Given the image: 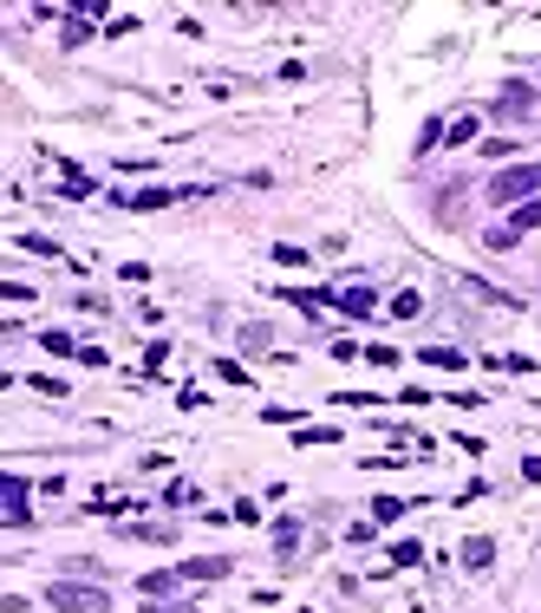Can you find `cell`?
I'll use <instances>...</instances> for the list:
<instances>
[{"label": "cell", "mask_w": 541, "mask_h": 613, "mask_svg": "<svg viewBox=\"0 0 541 613\" xmlns=\"http://www.w3.org/2000/svg\"><path fill=\"white\" fill-rule=\"evenodd\" d=\"M26 496H33V490H26V477H13V470H7V477H0V523H7V529H26V516H33V510H26Z\"/></svg>", "instance_id": "obj_3"}, {"label": "cell", "mask_w": 541, "mask_h": 613, "mask_svg": "<svg viewBox=\"0 0 541 613\" xmlns=\"http://www.w3.org/2000/svg\"><path fill=\"white\" fill-rule=\"evenodd\" d=\"M392 314H398V320H418V314H425V294H418V287L392 294Z\"/></svg>", "instance_id": "obj_8"}, {"label": "cell", "mask_w": 541, "mask_h": 613, "mask_svg": "<svg viewBox=\"0 0 541 613\" xmlns=\"http://www.w3.org/2000/svg\"><path fill=\"white\" fill-rule=\"evenodd\" d=\"M522 477H529V483H541V457H522Z\"/></svg>", "instance_id": "obj_22"}, {"label": "cell", "mask_w": 541, "mask_h": 613, "mask_svg": "<svg viewBox=\"0 0 541 613\" xmlns=\"http://www.w3.org/2000/svg\"><path fill=\"white\" fill-rule=\"evenodd\" d=\"M176 581H183V575H176V568H150V575H144V581H137V588H144V594H170V588H176Z\"/></svg>", "instance_id": "obj_10"}, {"label": "cell", "mask_w": 541, "mask_h": 613, "mask_svg": "<svg viewBox=\"0 0 541 613\" xmlns=\"http://www.w3.org/2000/svg\"><path fill=\"white\" fill-rule=\"evenodd\" d=\"M398 516H405V496H379L372 503V523H398Z\"/></svg>", "instance_id": "obj_18"}, {"label": "cell", "mask_w": 541, "mask_h": 613, "mask_svg": "<svg viewBox=\"0 0 541 613\" xmlns=\"http://www.w3.org/2000/svg\"><path fill=\"white\" fill-rule=\"evenodd\" d=\"M39 346H46V353H59V359H65V353H78V340H72V333H59V327H52V333H39Z\"/></svg>", "instance_id": "obj_16"}, {"label": "cell", "mask_w": 541, "mask_h": 613, "mask_svg": "<svg viewBox=\"0 0 541 613\" xmlns=\"http://www.w3.org/2000/svg\"><path fill=\"white\" fill-rule=\"evenodd\" d=\"M425 366H444V372H464V353H457V346H425Z\"/></svg>", "instance_id": "obj_9"}, {"label": "cell", "mask_w": 541, "mask_h": 613, "mask_svg": "<svg viewBox=\"0 0 541 613\" xmlns=\"http://www.w3.org/2000/svg\"><path fill=\"white\" fill-rule=\"evenodd\" d=\"M536 196H541V163H509L503 176H490V203L522 209V203H536Z\"/></svg>", "instance_id": "obj_1"}, {"label": "cell", "mask_w": 541, "mask_h": 613, "mask_svg": "<svg viewBox=\"0 0 541 613\" xmlns=\"http://www.w3.org/2000/svg\"><path fill=\"white\" fill-rule=\"evenodd\" d=\"M496 111H503V118H529V111H536V91H529V85L516 78V85H503V98H496Z\"/></svg>", "instance_id": "obj_5"}, {"label": "cell", "mask_w": 541, "mask_h": 613, "mask_svg": "<svg viewBox=\"0 0 541 613\" xmlns=\"http://www.w3.org/2000/svg\"><path fill=\"white\" fill-rule=\"evenodd\" d=\"M425 562V542H392V568H418Z\"/></svg>", "instance_id": "obj_13"}, {"label": "cell", "mask_w": 541, "mask_h": 613, "mask_svg": "<svg viewBox=\"0 0 541 613\" xmlns=\"http://www.w3.org/2000/svg\"><path fill=\"white\" fill-rule=\"evenodd\" d=\"M294 542H300V523H274V549L294 555Z\"/></svg>", "instance_id": "obj_19"}, {"label": "cell", "mask_w": 541, "mask_h": 613, "mask_svg": "<svg viewBox=\"0 0 541 613\" xmlns=\"http://www.w3.org/2000/svg\"><path fill=\"white\" fill-rule=\"evenodd\" d=\"M477 131H483V118H477V111H470V118H457V124H451V131H444V144H470V137H477Z\"/></svg>", "instance_id": "obj_12"}, {"label": "cell", "mask_w": 541, "mask_h": 613, "mask_svg": "<svg viewBox=\"0 0 541 613\" xmlns=\"http://www.w3.org/2000/svg\"><path fill=\"white\" fill-rule=\"evenodd\" d=\"M144 613H196V601H170V608H144Z\"/></svg>", "instance_id": "obj_21"}, {"label": "cell", "mask_w": 541, "mask_h": 613, "mask_svg": "<svg viewBox=\"0 0 541 613\" xmlns=\"http://www.w3.org/2000/svg\"><path fill=\"white\" fill-rule=\"evenodd\" d=\"M300 613H313V608H300Z\"/></svg>", "instance_id": "obj_23"}, {"label": "cell", "mask_w": 541, "mask_h": 613, "mask_svg": "<svg viewBox=\"0 0 541 613\" xmlns=\"http://www.w3.org/2000/svg\"><path fill=\"white\" fill-rule=\"evenodd\" d=\"M163 359H170V340H150V353H144V372H157Z\"/></svg>", "instance_id": "obj_20"}, {"label": "cell", "mask_w": 541, "mask_h": 613, "mask_svg": "<svg viewBox=\"0 0 541 613\" xmlns=\"http://www.w3.org/2000/svg\"><path fill=\"white\" fill-rule=\"evenodd\" d=\"M294 444H340V431H333V425H327V431H320V425H300Z\"/></svg>", "instance_id": "obj_17"}, {"label": "cell", "mask_w": 541, "mask_h": 613, "mask_svg": "<svg viewBox=\"0 0 541 613\" xmlns=\"http://www.w3.org/2000/svg\"><path fill=\"white\" fill-rule=\"evenodd\" d=\"M457 562H464V568H470V575H483V568H490V562H496V542H490V536H470V542H464V549H457Z\"/></svg>", "instance_id": "obj_6"}, {"label": "cell", "mask_w": 541, "mask_h": 613, "mask_svg": "<svg viewBox=\"0 0 541 613\" xmlns=\"http://www.w3.org/2000/svg\"><path fill=\"white\" fill-rule=\"evenodd\" d=\"M176 575H183V581H222V575H229V555H189Z\"/></svg>", "instance_id": "obj_4"}, {"label": "cell", "mask_w": 541, "mask_h": 613, "mask_svg": "<svg viewBox=\"0 0 541 613\" xmlns=\"http://www.w3.org/2000/svg\"><path fill=\"white\" fill-rule=\"evenodd\" d=\"M522 229H541V196L536 203H522V209L509 216V235H522Z\"/></svg>", "instance_id": "obj_11"}, {"label": "cell", "mask_w": 541, "mask_h": 613, "mask_svg": "<svg viewBox=\"0 0 541 613\" xmlns=\"http://www.w3.org/2000/svg\"><path fill=\"white\" fill-rule=\"evenodd\" d=\"M59 20H65V26H59V39H65V46H85V39H91V13H85V7H65Z\"/></svg>", "instance_id": "obj_7"}, {"label": "cell", "mask_w": 541, "mask_h": 613, "mask_svg": "<svg viewBox=\"0 0 541 613\" xmlns=\"http://www.w3.org/2000/svg\"><path fill=\"white\" fill-rule=\"evenodd\" d=\"M46 601H52V613H111V594L91 581H52Z\"/></svg>", "instance_id": "obj_2"}, {"label": "cell", "mask_w": 541, "mask_h": 613, "mask_svg": "<svg viewBox=\"0 0 541 613\" xmlns=\"http://www.w3.org/2000/svg\"><path fill=\"white\" fill-rule=\"evenodd\" d=\"M59 189H65V196H72V203H78V196H91V176H85V170H72V163H65V183H59Z\"/></svg>", "instance_id": "obj_14"}, {"label": "cell", "mask_w": 541, "mask_h": 613, "mask_svg": "<svg viewBox=\"0 0 541 613\" xmlns=\"http://www.w3.org/2000/svg\"><path fill=\"white\" fill-rule=\"evenodd\" d=\"M163 203H176V189H137L131 196V209H163Z\"/></svg>", "instance_id": "obj_15"}]
</instances>
